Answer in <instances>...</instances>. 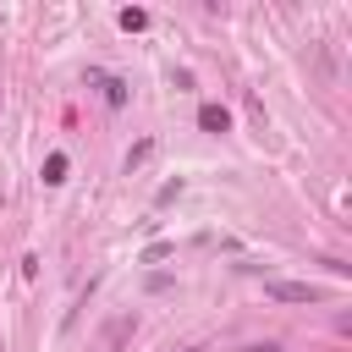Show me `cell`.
Wrapping results in <instances>:
<instances>
[{
    "label": "cell",
    "instance_id": "cell-4",
    "mask_svg": "<svg viewBox=\"0 0 352 352\" xmlns=\"http://www.w3.org/2000/svg\"><path fill=\"white\" fill-rule=\"evenodd\" d=\"M44 182H50V187L66 182V154H50V160H44Z\"/></svg>",
    "mask_w": 352,
    "mask_h": 352
},
{
    "label": "cell",
    "instance_id": "cell-5",
    "mask_svg": "<svg viewBox=\"0 0 352 352\" xmlns=\"http://www.w3.org/2000/svg\"><path fill=\"white\" fill-rule=\"evenodd\" d=\"M121 28H126V33H138V28H148V11H138V6H126V11H121Z\"/></svg>",
    "mask_w": 352,
    "mask_h": 352
},
{
    "label": "cell",
    "instance_id": "cell-3",
    "mask_svg": "<svg viewBox=\"0 0 352 352\" xmlns=\"http://www.w3.org/2000/svg\"><path fill=\"white\" fill-rule=\"evenodd\" d=\"M94 82L104 88V99H110V104H126V82H121V77H110V72H94Z\"/></svg>",
    "mask_w": 352,
    "mask_h": 352
},
{
    "label": "cell",
    "instance_id": "cell-7",
    "mask_svg": "<svg viewBox=\"0 0 352 352\" xmlns=\"http://www.w3.org/2000/svg\"><path fill=\"white\" fill-rule=\"evenodd\" d=\"M248 352H275V341H264V346H248Z\"/></svg>",
    "mask_w": 352,
    "mask_h": 352
},
{
    "label": "cell",
    "instance_id": "cell-6",
    "mask_svg": "<svg viewBox=\"0 0 352 352\" xmlns=\"http://www.w3.org/2000/svg\"><path fill=\"white\" fill-rule=\"evenodd\" d=\"M148 154H154V143H138V148H132V154H126V170H132V165H143V160H148Z\"/></svg>",
    "mask_w": 352,
    "mask_h": 352
},
{
    "label": "cell",
    "instance_id": "cell-1",
    "mask_svg": "<svg viewBox=\"0 0 352 352\" xmlns=\"http://www.w3.org/2000/svg\"><path fill=\"white\" fill-rule=\"evenodd\" d=\"M264 292L275 302H319V286H308V280H270Z\"/></svg>",
    "mask_w": 352,
    "mask_h": 352
},
{
    "label": "cell",
    "instance_id": "cell-2",
    "mask_svg": "<svg viewBox=\"0 0 352 352\" xmlns=\"http://www.w3.org/2000/svg\"><path fill=\"white\" fill-rule=\"evenodd\" d=\"M198 126H204V132H214V138H220V132H226V126H231V110H226V104H214V99H209V104H198Z\"/></svg>",
    "mask_w": 352,
    "mask_h": 352
}]
</instances>
